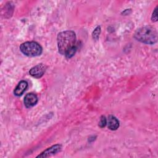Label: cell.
Returning a JSON list of instances; mask_svg holds the SVG:
<instances>
[{"instance_id": "obj_4", "label": "cell", "mask_w": 158, "mask_h": 158, "mask_svg": "<svg viewBox=\"0 0 158 158\" xmlns=\"http://www.w3.org/2000/svg\"><path fill=\"white\" fill-rule=\"evenodd\" d=\"M46 66L43 64L41 63L32 67L30 70L29 73L33 77L36 78H39L44 75L46 71Z\"/></svg>"}, {"instance_id": "obj_7", "label": "cell", "mask_w": 158, "mask_h": 158, "mask_svg": "<svg viewBox=\"0 0 158 158\" xmlns=\"http://www.w3.org/2000/svg\"><path fill=\"white\" fill-rule=\"evenodd\" d=\"M28 87V83L25 80L20 81L15 87L14 93L16 96H21Z\"/></svg>"}, {"instance_id": "obj_9", "label": "cell", "mask_w": 158, "mask_h": 158, "mask_svg": "<svg viewBox=\"0 0 158 158\" xmlns=\"http://www.w3.org/2000/svg\"><path fill=\"white\" fill-rule=\"evenodd\" d=\"M101 27L100 26H97L95 28V29L94 30V31H93V33H92L93 38L96 40H98V38L99 37V35H100V33H101Z\"/></svg>"}, {"instance_id": "obj_3", "label": "cell", "mask_w": 158, "mask_h": 158, "mask_svg": "<svg viewBox=\"0 0 158 158\" xmlns=\"http://www.w3.org/2000/svg\"><path fill=\"white\" fill-rule=\"evenodd\" d=\"M20 51L27 56L35 57L41 54L43 49L41 46L35 41H27L20 46Z\"/></svg>"}, {"instance_id": "obj_11", "label": "cell", "mask_w": 158, "mask_h": 158, "mask_svg": "<svg viewBox=\"0 0 158 158\" xmlns=\"http://www.w3.org/2000/svg\"><path fill=\"white\" fill-rule=\"evenodd\" d=\"M76 51H77V48H76V46H75V48H72V49H70L69 51H68V52L65 54V56L67 58H71V57L75 54Z\"/></svg>"}, {"instance_id": "obj_8", "label": "cell", "mask_w": 158, "mask_h": 158, "mask_svg": "<svg viewBox=\"0 0 158 158\" xmlns=\"http://www.w3.org/2000/svg\"><path fill=\"white\" fill-rule=\"evenodd\" d=\"M108 128L111 130H116L119 127V121L112 115H109L107 120Z\"/></svg>"}, {"instance_id": "obj_1", "label": "cell", "mask_w": 158, "mask_h": 158, "mask_svg": "<svg viewBox=\"0 0 158 158\" xmlns=\"http://www.w3.org/2000/svg\"><path fill=\"white\" fill-rule=\"evenodd\" d=\"M76 35L74 31L67 30L59 33L57 35V47L62 55L65 54L75 47Z\"/></svg>"}, {"instance_id": "obj_12", "label": "cell", "mask_w": 158, "mask_h": 158, "mask_svg": "<svg viewBox=\"0 0 158 158\" xmlns=\"http://www.w3.org/2000/svg\"><path fill=\"white\" fill-rule=\"evenodd\" d=\"M151 20L152 22H156L157 20V6L154 9L152 17H151Z\"/></svg>"}, {"instance_id": "obj_10", "label": "cell", "mask_w": 158, "mask_h": 158, "mask_svg": "<svg viewBox=\"0 0 158 158\" xmlns=\"http://www.w3.org/2000/svg\"><path fill=\"white\" fill-rule=\"evenodd\" d=\"M107 124V120L106 118V117L104 115H102L100 118V120L99 122V126L101 128H103Z\"/></svg>"}, {"instance_id": "obj_5", "label": "cell", "mask_w": 158, "mask_h": 158, "mask_svg": "<svg viewBox=\"0 0 158 158\" xmlns=\"http://www.w3.org/2000/svg\"><path fill=\"white\" fill-rule=\"evenodd\" d=\"M62 149V146L59 144H57L55 145H53L46 150H44L43 152H42L40 155H38L36 157H47L51 156H53L59 152Z\"/></svg>"}, {"instance_id": "obj_2", "label": "cell", "mask_w": 158, "mask_h": 158, "mask_svg": "<svg viewBox=\"0 0 158 158\" xmlns=\"http://www.w3.org/2000/svg\"><path fill=\"white\" fill-rule=\"evenodd\" d=\"M134 38L141 43L153 44L157 41V31L152 26H144L135 31Z\"/></svg>"}, {"instance_id": "obj_6", "label": "cell", "mask_w": 158, "mask_h": 158, "mask_svg": "<svg viewBox=\"0 0 158 158\" xmlns=\"http://www.w3.org/2000/svg\"><path fill=\"white\" fill-rule=\"evenodd\" d=\"M38 102V97L34 93H28L24 98V104L26 107L30 108L36 104Z\"/></svg>"}]
</instances>
